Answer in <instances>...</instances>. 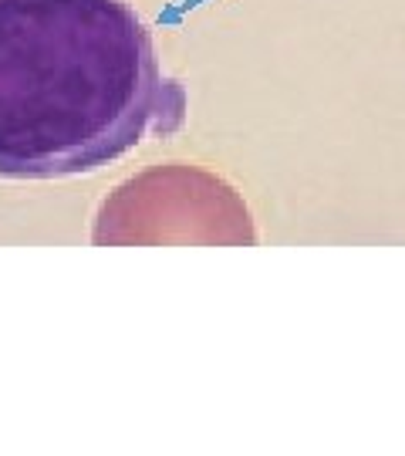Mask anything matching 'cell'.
<instances>
[{"label":"cell","mask_w":405,"mask_h":456,"mask_svg":"<svg viewBox=\"0 0 405 456\" xmlns=\"http://www.w3.org/2000/svg\"><path fill=\"white\" fill-rule=\"evenodd\" d=\"M125 0H0V179H64L183 122Z\"/></svg>","instance_id":"1"},{"label":"cell","mask_w":405,"mask_h":456,"mask_svg":"<svg viewBox=\"0 0 405 456\" xmlns=\"http://www.w3.org/2000/svg\"><path fill=\"white\" fill-rule=\"evenodd\" d=\"M98 247H253L250 207L230 183L193 163H159L101 200Z\"/></svg>","instance_id":"2"}]
</instances>
